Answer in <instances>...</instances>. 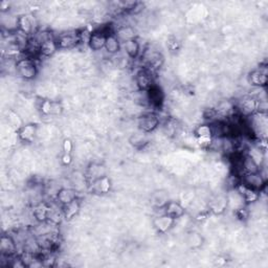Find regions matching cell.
<instances>
[{"mask_svg": "<svg viewBox=\"0 0 268 268\" xmlns=\"http://www.w3.org/2000/svg\"><path fill=\"white\" fill-rule=\"evenodd\" d=\"M104 50H105V52H106L107 55H109L111 57L118 55L120 52L121 43L119 42V40L115 35V32L107 36L106 43H105Z\"/></svg>", "mask_w": 268, "mask_h": 268, "instance_id": "obj_26", "label": "cell"}, {"mask_svg": "<svg viewBox=\"0 0 268 268\" xmlns=\"http://www.w3.org/2000/svg\"><path fill=\"white\" fill-rule=\"evenodd\" d=\"M10 5V2L6 1V0H3V1L0 2V13H9Z\"/></svg>", "mask_w": 268, "mask_h": 268, "instance_id": "obj_37", "label": "cell"}, {"mask_svg": "<svg viewBox=\"0 0 268 268\" xmlns=\"http://www.w3.org/2000/svg\"><path fill=\"white\" fill-rule=\"evenodd\" d=\"M266 179L261 175V173H248L241 177V182L245 184L248 188L253 189L257 192H262L266 186Z\"/></svg>", "mask_w": 268, "mask_h": 268, "instance_id": "obj_9", "label": "cell"}, {"mask_svg": "<svg viewBox=\"0 0 268 268\" xmlns=\"http://www.w3.org/2000/svg\"><path fill=\"white\" fill-rule=\"evenodd\" d=\"M175 224V220L173 218L166 215L162 212L159 216H156L153 220V226L156 230L158 234H167L170 230L172 229Z\"/></svg>", "mask_w": 268, "mask_h": 268, "instance_id": "obj_13", "label": "cell"}, {"mask_svg": "<svg viewBox=\"0 0 268 268\" xmlns=\"http://www.w3.org/2000/svg\"><path fill=\"white\" fill-rule=\"evenodd\" d=\"M9 119H10L11 123L13 124V126H14V127H17L18 129L23 125V124H22V121L19 119L18 116L16 115V113H14V112H11V113H10Z\"/></svg>", "mask_w": 268, "mask_h": 268, "instance_id": "obj_34", "label": "cell"}, {"mask_svg": "<svg viewBox=\"0 0 268 268\" xmlns=\"http://www.w3.org/2000/svg\"><path fill=\"white\" fill-rule=\"evenodd\" d=\"M160 125V119L156 112L147 111L137 118V126L140 131L147 134L153 133Z\"/></svg>", "mask_w": 268, "mask_h": 268, "instance_id": "obj_3", "label": "cell"}, {"mask_svg": "<svg viewBox=\"0 0 268 268\" xmlns=\"http://www.w3.org/2000/svg\"><path fill=\"white\" fill-rule=\"evenodd\" d=\"M247 82L251 85V87L265 88L268 83L266 64L260 65L259 67L251 70L247 76Z\"/></svg>", "mask_w": 268, "mask_h": 268, "instance_id": "obj_7", "label": "cell"}, {"mask_svg": "<svg viewBox=\"0 0 268 268\" xmlns=\"http://www.w3.org/2000/svg\"><path fill=\"white\" fill-rule=\"evenodd\" d=\"M227 208V201L225 197H216L210 201L209 204V210L215 214H221Z\"/></svg>", "mask_w": 268, "mask_h": 268, "instance_id": "obj_29", "label": "cell"}, {"mask_svg": "<svg viewBox=\"0 0 268 268\" xmlns=\"http://www.w3.org/2000/svg\"><path fill=\"white\" fill-rule=\"evenodd\" d=\"M37 130H38V127L35 124L22 125L17 130V135L21 142L31 143L35 140V137L37 135Z\"/></svg>", "mask_w": 268, "mask_h": 268, "instance_id": "obj_19", "label": "cell"}, {"mask_svg": "<svg viewBox=\"0 0 268 268\" xmlns=\"http://www.w3.org/2000/svg\"><path fill=\"white\" fill-rule=\"evenodd\" d=\"M217 115L219 119L226 120L233 116L237 115V110H236V104H235V101L231 100H222L217 104V106L215 107Z\"/></svg>", "mask_w": 268, "mask_h": 268, "instance_id": "obj_12", "label": "cell"}, {"mask_svg": "<svg viewBox=\"0 0 268 268\" xmlns=\"http://www.w3.org/2000/svg\"><path fill=\"white\" fill-rule=\"evenodd\" d=\"M148 93H149L151 107L153 108L161 107L162 103H164V93H162L161 89L155 84L150 89V90H148Z\"/></svg>", "mask_w": 268, "mask_h": 268, "instance_id": "obj_27", "label": "cell"}, {"mask_svg": "<svg viewBox=\"0 0 268 268\" xmlns=\"http://www.w3.org/2000/svg\"><path fill=\"white\" fill-rule=\"evenodd\" d=\"M162 209H164V213L166 215L173 218L175 221L177 220V219L181 218L185 213L184 208L179 204V202L174 201V200H169L166 204V206L162 208Z\"/></svg>", "mask_w": 268, "mask_h": 268, "instance_id": "obj_18", "label": "cell"}, {"mask_svg": "<svg viewBox=\"0 0 268 268\" xmlns=\"http://www.w3.org/2000/svg\"><path fill=\"white\" fill-rule=\"evenodd\" d=\"M18 28L23 34L31 37L39 30L36 17L32 14H22L18 17Z\"/></svg>", "mask_w": 268, "mask_h": 268, "instance_id": "obj_8", "label": "cell"}, {"mask_svg": "<svg viewBox=\"0 0 268 268\" xmlns=\"http://www.w3.org/2000/svg\"><path fill=\"white\" fill-rule=\"evenodd\" d=\"M142 62V67L148 68L153 72H156L159 68L162 67L165 63V57L162 54L151 46H147L142 51L140 58Z\"/></svg>", "mask_w": 268, "mask_h": 268, "instance_id": "obj_1", "label": "cell"}, {"mask_svg": "<svg viewBox=\"0 0 268 268\" xmlns=\"http://www.w3.org/2000/svg\"><path fill=\"white\" fill-rule=\"evenodd\" d=\"M54 102L51 100H42L40 102L39 109L41 111L42 115L44 116H52V109H53Z\"/></svg>", "mask_w": 268, "mask_h": 268, "instance_id": "obj_33", "label": "cell"}, {"mask_svg": "<svg viewBox=\"0 0 268 268\" xmlns=\"http://www.w3.org/2000/svg\"><path fill=\"white\" fill-rule=\"evenodd\" d=\"M236 189L241 194V196L243 197V199H244L246 205L253 204V202L257 201L260 198V192H257V191H255L253 189L248 188V186H246L245 184H243L242 182H240L237 185Z\"/></svg>", "mask_w": 268, "mask_h": 268, "instance_id": "obj_24", "label": "cell"}, {"mask_svg": "<svg viewBox=\"0 0 268 268\" xmlns=\"http://www.w3.org/2000/svg\"><path fill=\"white\" fill-rule=\"evenodd\" d=\"M81 209V201L79 198H76L75 200H72L71 202L67 205H64L61 207L62 214L65 220L70 221L71 219H74L78 214L80 213Z\"/></svg>", "mask_w": 268, "mask_h": 268, "instance_id": "obj_22", "label": "cell"}, {"mask_svg": "<svg viewBox=\"0 0 268 268\" xmlns=\"http://www.w3.org/2000/svg\"><path fill=\"white\" fill-rule=\"evenodd\" d=\"M121 48H123V51L125 52L126 56L129 59L136 60L140 58L141 53H142V46H141V43L139 42V40H137V38L129 40V41L123 43L121 44Z\"/></svg>", "mask_w": 268, "mask_h": 268, "instance_id": "obj_17", "label": "cell"}, {"mask_svg": "<svg viewBox=\"0 0 268 268\" xmlns=\"http://www.w3.org/2000/svg\"><path fill=\"white\" fill-rule=\"evenodd\" d=\"M78 198V194L74 189L70 188H60L56 194V201L59 206L67 205L72 200Z\"/></svg>", "mask_w": 268, "mask_h": 268, "instance_id": "obj_21", "label": "cell"}, {"mask_svg": "<svg viewBox=\"0 0 268 268\" xmlns=\"http://www.w3.org/2000/svg\"><path fill=\"white\" fill-rule=\"evenodd\" d=\"M129 143H130V145L132 146L133 148H135L137 150L144 149L146 147V146H147L150 143L149 134L145 133V132H142V131L135 132V133L130 135Z\"/></svg>", "mask_w": 268, "mask_h": 268, "instance_id": "obj_23", "label": "cell"}, {"mask_svg": "<svg viewBox=\"0 0 268 268\" xmlns=\"http://www.w3.org/2000/svg\"><path fill=\"white\" fill-rule=\"evenodd\" d=\"M58 51L59 46L56 38L46 40L45 42L41 43L39 46V58L40 57H43V58H51V57H53Z\"/></svg>", "mask_w": 268, "mask_h": 268, "instance_id": "obj_20", "label": "cell"}, {"mask_svg": "<svg viewBox=\"0 0 268 268\" xmlns=\"http://www.w3.org/2000/svg\"><path fill=\"white\" fill-rule=\"evenodd\" d=\"M169 201V198H168V195L164 192H156L155 194H154L153 196V202H154V206H155L156 208H162L167 202Z\"/></svg>", "mask_w": 268, "mask_h": 268, "instance_id": "obj_32", "label": "cell"}, {"mask_svg": "<svg viewBox=\"0 0 268 268\" xmlns=\"http://www.w3.org/2000/svg\"><path fill=\"white\" fill-rule=\"evenodd\" d=\"M133 100H134V103L141 107H144V108L151 107L148 91L137 90L136 89V91L134 92V95H133Z\"/></svg>", "mask_w": 268, "mask_h": 268, "instance_id": "obj_30", "label": "cell"}, {"mask_svg": "<svg viewBox=\"0 0 268 268\" xmlns=\"http://www.w3.org/2000/svg\"><path fill=\"white\" fill-rule=\"evenodd\" d=\"M237 113L242 118H249L257 112L258 101L248 93L241 96L239 100L235 101Z\"/></svg>", "mask_w": 268, "mask_h": 268, "instance_id": "obj_5", "label": "cell"}, {"mask_svg": "<svg viewBox=\"0 0 268 268\" xmlns=\"http://www.w3.org/2000/svg\"><path fill=\"white\" fill-rule=\"evenodd\" d=\"M62 148H63L64 153L71 154L72 150H74V144H72V142L69 139H66V140H64V142H63Z\"/></svg>", "mask_w": 268, "mask_h": 268, "instance_id": "obj_35", "label": "cell"}, {"mask_svg": "<svg viewBox=\"0 0 268 268\" xmlns=\"http://www.w3.org/2000/svg\"><path fill=\"white\" fill-rule=\"evenodd\" d=\"M61 162L64 165V166H69L71 162H72V157H71V154H68V153H64L62 157H61Z\"/></svg>", "mask_w": 268, "mask_h": 268, "instance_id": "obj_36", "label": "cell"}, {"mask_svg": "<svg viewBox=\"0 0 268 268\" xmlns=\"http://www.w3.org/2000/svg\"><path fill=\"white\" fill-rule=\"evenodd\" d=\"M48 210H50V205L47 202H39L38 205H35L32 208V217L38 223H42L47 221Z\"/></svg>", "mask_w": 268, "mask_h": 268, "instance_id": "obj_25", "label": "cell"}, {"mask_svg": "<svg viewBox=\"0 0 268 268\" xmlns=\"http://www.w3.org/2000/svg\"><path fill=\"white\" fill-rule=\"evenodd\" d=\"M104 176H107V170L104 165L99 164V162H90L86 168L85 172V178L87 179L88 183L91 181L99 179Z\"/></svg>", "mask_w": 268, "mask_h": 268, "instance_id": "obj_14", "label": "cell"}, {"mask_svg": "<svg viewBox=\"0 0 268 268\" xmlns=\"http://www.w3.org/2000/svg\"><path fill=\"white\" fill-rule=\"evenodd\" d=\"M89 189L96 195H103V194H107L111 190V181L109 179L108 176H104L102 178H99V179H95L91 181L90 183H88Z\"/></svg>", "mask_w": 268, "mask_h": 268, "instance_id": "obj_16", "label": "cell"}, {"mask_svg": "<svg viewBox=\"0 0 268 268\" xmlns=\"http://www.w3.org/2000/svg\"><path fill=\"white\" fill-rule=\"evenodd\" d=\"M115 35L121 44L129 41V40L137 38L136 30L131 24H121V26L118 27V29L115 30Z\"/></svg>", "mask_w": 268, "mask_h": 268, "instance_id": "obj_15", "label": "cell"}, {"mask_svg": "<svg viewBox=\"0 0 268 268\" xmlns=\"http://www.w3.org/2000/svg\"><path fill=\"white\" fill-rule=\"evenodd\" d=\"M37 59L30 57H22L16 63V74L24 81L34 80L38 75Z\"/></svg>", "mask_w": 268, "mask_h": 268, "instance_id": "obj_2", "label": "cell"}, {"mask_svg": "<svg viewBox=\"0 0 268 268\" xmlns=\"http://www.w3.org/2000/svg\"><path fill=\"white\" fill-rule=\"evenodd\" d=\"M155 72L151 71L148 68L140 67L134 75V82L137 90L148 91L155 85Z\"/></svg>", "mask_w": 268, "mask_h": 268, "instance_id": "obj_4", "label": "cell"}, {"mask_svg": "<svg viewBox=\"0 0 268 268\" xmlns=\"http://www.w3.org/2000/svg\"><path fill=\"white\" fill-rule=\"evenodd\" d=\"M19 254L18 253V244L12 235L4 234L0 239V255L12 257Z\"/></svg>", "mask_w": 268, "mask_h": 268, "instance_id": "obj_11", "label": "cell"}, {"mask_svg": "<svg viewBox=\"0 0 268 268\" xmlns=\"http://www.w3.org/2000/svg\"><path fill=\"white\" fill-rule=\"evenodd\" d=\"M59 50H72L81 44L79 30H68L61 32L56 37Z\"/></svg>", "mask_w": 268, "mask_h": 268, "instance_id": "obj_6", "label": "cell"}, {"mask_svg": "<svg viewBox=\"0 0 268 268\" xmlns=\"http://www.w3.org/2000/svg\"><path fill=\"white\" fill-rule=\"evenodd\" d=\"M179 124L174 119H167L164 123V130L167 135L174 136L179 131Z\"/></svg>", "mask_w": 268, "mask_h": 268, "instance_id": "obj_31", "label": "cell"}, {"mask_svg": "<svg viewBox=\"0 0 268 268\" xmlns=\"http://www.w3.org/2000/svg\"><path fill=\"white\" fill-rule=\"evenodd\" d=\"M241 166H242V170H243V175L248 174V173H257L260 171V169H261V167H259L256 164V161L251 159L248 155H246L245 153L242 157Z\"/></svg>", "mask_w": 268, "mask_h": 268, "instance_id": "obj_28", "label": "cell"}, {"mask_svg": "<svg viewBox=\"0 0 268 268\" xmlns=\"http://www.w3.org/2000/svg\"><path fill=\"white\" fill-rule=\"evenodd\" d=\"M195 137H196L197 143L204 148H209L210 144L213 141V131L212 127L209 124L206 123L199 125L194 131Z\"/></svg>", "mask_w": 268, "mask_h": 268, "instance_id": "obj_10", "label": "cell"}, {"mask_svg": "<svg viewBox=\"0 0 268 268\" xmlns=\"http://www.w3.org/2000/svg\"><path fill=\"white\" fill-rule=\"evenodd\" d=\"M168 46L171 51H176V50H178V47H179V43H178V41L175 38H172V39L169 40Z\"/></svg>", "mask_w": 268, "mask_h": 268, "instance_id": "obj_38", "label": "cell"}]
</instances>
